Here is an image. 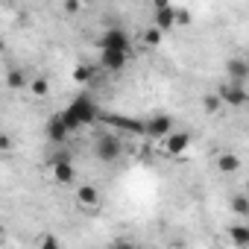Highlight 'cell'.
Returning <instances> with one entry per match:
<instances>
[{
  "instance_id": "5bb4252c",
  "label": "cell",
  "mask_w": 249,
  "mask_h": 249,
  "mask_svg": "<svg viewBox=\"0 0 249 249\" xmlns=\"http://www.w3.org/2000/svg\"><path fill=\"white\" fill-rule=\"evenodd\" d=\"M229 237H231L237 246H249V229H246V226H231V229H229Z\"/></svg>"
},
{
  "instance_id": "cb8c5ba5",
  "label": "cell",
  "mask_w": 249,
  "mask_h": 249,
  "mask_svg": "<svg viewBox=\"0 0 249 249\" xmlns=\"http://www.w3.org/2000/svg\"><path fill=\"white\" fill-rule=\"evenodd\" d=\"M88 76H91V73H88V68H76V79H79V82H82V79H88Z\"/></svg>"
},
{
  "instance_id": "4fadbf2b",
  "label": "cell",
  "mask_w": 249,
  "mask_h": 249,
  "mask_svg": "<svg viewBox=\"0 0 249 249\" xmlns=\"http://www.w3.org/2000/svg\"><path fill=\"white\" fill-rule=\"evenodd\" d=\"M217 167H220L223 173H234V170H240V159H237L234 153H223V156L217 159Z\"/></svg>"
},
{
  "instance_id": "ac0fdd59",
  "label": "cell",
  "mask_w": 249,
  "mask_h": 249,
  "mask_svg": "<svg viewBox=\"0 0 249 249\" xmlns=\"http://www.w3.org/2000/svg\"><path fill=\"white\" fill-rule=\"evenodd\" d=\"M30 91H33L36 97H44V94L50 91V85H47V79H44V76H38V79H33V85H30Z\"/></svg>"
},
{
  "instance_id": "ba28073f",
  "label": "cell",
  "mask_w": 249,
  "mask_h": 249,
  "mask_svg": "<svg viewBox=\"0 0 249 249\" xmlns=\"http://www.w3.org/2000/svg\"><path fill=\"white\" fill-rule=\"evenodd\" d=\"M44 135H47V141H53V144H62V141L71 135V129H68V123H65V117H62V114H53V117L47 120Z\"/></svg>"
},
{
  "instance_id": "52a82bcc",
  "label": "cell",
  "mask_w": 249,
  "mask_h": 249,
  "mask_svg": "<svg viewBox=\"0 0 249 249\" xmlns=\"http://www.w3.org/2000/svg\"><path fill=\"white\" fill-rule=\"evenodd\" d=\"M217 94H220V100L229 103V106H243V103L249 100V94H246V88H243L240 82H223V85L217 88Z\"/></svg>"
},
{
  "instance_id": "9a60e30c",
  "label": "cell",
  "mask_w": 249,
  "mask_h": 249,
  "mask_svg": "<svg viewBox=\"0 0 249 249\" xmlns=\"http://www.w3.org/2000/svg\"><path fill=\"white\" fill-rule=\"evenodd\" d=\"M231 211H234V214H240V217H246V214H249V196H246V194L231 196Z\"/></svg>"
},
{
  "instance_id": "e0dca14e",
  "label": "cell",
  "mask_w": 249,
  "mask_h": 249,
  "mask_svg": "<svg viewBox=\"0 0 249 249\" xmlns=\"http://www.w3.org/2000/svg\"><path fill=\"white\" fill-rule=\"evenodd\" d=\"M6 85H9V88H24L27 79H24L21 71H9V73H6Z\"/></svg>"
},
{
  "instance_id": "3957f363",
  "label": "cell",
  "mask_w": 249,
  "mask_h": 249,
  "mask_svg": "<svg viewBox=\"0 0 249 249\" xmlns=\"http://www.w3.org/2000/svg\"><path fill=\"white\" fill-rule=\"evenodd\" d=\"M97 47H100V50H117V53H129V47H132V38H129V33L123 30V27H108V30L100 36Z\"/></svg>"
},
{
  "instance_id": "7c38bea8",
  "label": "cell",
  "mask_w": 249,
  "mask_h": 249,
  "mask_svg": "<svg viewBox=\"0 0 249 249\" xmlns=\"http://www.w3.org/2000/svg\"><path fill=\"white\" fill-rule=\"evenodd\" d=\"M226 71H229V82H240V85H243V79L249 76V65H246L243 59H231V62L226 65Z\"/></svg>"
},
{
  "instance_id": "2e32d148",
  "label": "cell",
  "mask_w": 249,
  "mask_h": 249,
  "mask_svg": "<svg viewBox=\"0 0 249 249\" xmlns=\"http://www.w3.org/2000/svg\"><path fill=\"white\" fill-rule=\"evenodd\" d=\"M220 106H223V100H220V94H205V97H202V108H205L208 114H214V111H220Z\"/></svg>"
},
{
  "instance_id": "d6986e66",
  "label": "cell",
  "mask_w": 249,
  "mask_h": 249,
  "mask_svg": "<svg viewBox=\"0 0 249 249\" xmlns=\"http://www.w3.org/2000/svg\"><path fill=\"white\" fill-rule=\"evenodd\" d=\"M38 249H62V246H59L56 234H50V231H47V234H44V237L38 240Z\"/></svg>"
},
{
  "instance_id": "8992f818",
  "label": "cell",
  "mask_w": 249,
  "mask_h": 249,
  "mask_svg": "<svg viewBox=\"0 0 249 249\" xmlns=\"http://www.w3.org/2000/svg\"><path fill=\"white\" fill-rule=\"evenodd\" d=\"M153 27L167 33L170 27H176V9L167 3V0H159L156 3V15H153Z\"/></svg>"
},
{
  "instance_id": "277c9868",
  "label": "cell",
  "mask_w": 249,
  "mask_h": 249,
  "mask_svg": "<svg viewBox=\"0 0 249 249\" xmlns=\"http://www.w3.org/2000/svg\"><path fill=\"white\" fill-rule=\"evenodd\" d=\"M50 170H53V179H56L59 185H73V182H76V167H73V161L65 159V156L53 159V161H50Z\"/></svg>"
},
{
  "instance_id": "44dd1931",
  "label": "cell",
  "mask_w": 249,
  "mask_h": 249,
  "mask_svg": "<svg viewBox=\"0 0 249 249\" xmlns=\"http://www.w3.org/2000/svg\"><path fill=\"white\" fill-rule=\"evenodd\" d=\"M188 24H191V12L176 9V27H188Z\"/></svg>"
},
{
  "instance_id": "ffe728a7",
  "label": "cell",
  "mask_w": 249,
  "mask_h": 249,
  "mask_svg": "<svg viewBox=\"0 0 249 249\" xmlns=\"http://www.w3.org/2000/svg\"><path fill=\"white\" fill-rule=\"evenodd\" d=\"M144 41H147L150 47H156V44L161 41V30H156V27H150V30L144 33Z\"/></svg>"
},
{
  "instance_id": "603a6c76",
  "label": "cell",
  "mask_w": 249,
  "mask_h": 249,
  "mask_svg": "<svg viewBox=\"0 0 249 249\" xmlns=\"http://www.w3.org/2000/svg\"><path fill=\"white\" fill-rule=\"evenodd\" d=\"M114 249H138V246H135V243H129V240H117V243H114Z\"/></svg>"
},
{
  "instance_id": "5b68a950",
  "label": "cell",
  "mask_w": 249,
  "mask_h": 249,
  "mask_svg": "<svg viewBox=\"0 0 249 249\" xmlns=\"http://www.w3.org/2000/svg\"><path fill=\"white\" fill-rule=\"evenodd\" d=\"M147 135H150V138H159V141L170 138V135H173V117H167V114L150 117V120H147Z\"/></svg>"
},
{
  "instance_id": "484cf974",
  "label": "cell",
  "mask_w": 249,
  "mask_h": 249,
  "mask_svg": "<svg viewBox=\"0 0 249 249\" xmlns=\"http://www.w3.org/2000/svg\"><path fill=\"white\" fill-rule=\"evenodd\" d=\"M246 196H249V179H246Z\"/></svg>"
},
{
  "instance_id": "9c48e42d",
  "label": "cell",
  "mask_w": 249,
  "mask_h": 249,
  "mask_svg": "<svg viewBox=\"0 0 249 249\" xmlns=\"http://www.w3.org/2000/svg\"><path fill=\"white\" fill-rule=\"evenodd\" d=\"M129 62V53H117V50H100V65L106 71H123Z\"/></svg>"
},
{
  "instance_id": "7a4b0ae2",
  "label": "cell",
  "mask_w": 249,
  "mask_h": 249,
  "mask_svg": "<svg viewBox=\"0 0 249 249\" xmlns=\"http://www.w3.org/2000/svg\"><path fill=\"white\" fill-rule=\"evenodd\" d=\"M94 156L100 161H117L123 156V141L114 132H103L94 138Z\"/></svg>"
},
{
  "instance_id": "8fae6325",
  "label": "cell",
  "mask_w": 249,
  "mask_h": 249,
  "mask_svg": "<svg viewBox=\"0 0 249 249\" xmlns=\"http://www.w3.org/2000/svg\"><path fill=\"white\" fill-rule=\"evenodd\" d=\"M76 202H79L82 208H97V205H100V191H97L94 185H79V188H76Z\"/></svg>"
},
{
  "instance_id": "6da1fadb",
  "label": "cell",
  "mask_w": 249,
  "mask_h": 249,
  "mask_svg": "<svg viewBox=\"0 0 249 249\" xmlns=\"http://www.w3.org/2000/svg\"><path fill=\"white\" fill-rule=\"evenodd\" d=\"M62 117H65V123H68V129L73 132V129L85 126V123H94V120L100 117V108H97V103H94L88 94H79V97H73V100L68 103V108L62 111Z\"/></svg>"
},
{
  "instance_id": "7402d4cb",
  "label": "cell",
  "mask_w": 249,
  "mask_h": 249,
  "mask_svg": "<svg viewBox=\"0 0 249 249\" xmlns=\"http://www.w3.org/2000/svg\"><path fill=\"white\" fill-rule=\"evenodd\" d=\"M79 9H82V6L76 3V0H68V3H65V12H68V15H71V12H79Z\"/></svg>"
},
{
  "instance_id": "30bf717a",
  "label": "cell",
  "mask_w": 249,
  "mask_h": 249,
  "mask_svg": "<svg viewBox=\"0 0 249 249\" xmlns=\"http://www.w3.org/2000/svg\"><path fill=\"white\" fill-rule=\"evenodd\" d=\"M188 147H191V132H173L170 138H164V150L170 156H182L188 153Z\"/></svg>"
},
{
  "instance_id": "d4e9b609",
  "label": "cell",
  "mask_w": 249,
  "mask_h": 249,
  "mask_svg": "<svg viewBox=\"0 0 249 249\" xmlns=\"http://www.w3.org/2000/svg\"><path fill=\"white\" fill-rule=\"evenodd\" d=\"M0 147L9 150V147H12V138H9V135H3V138H0Z\"/></svg>"
}]
</instances>
